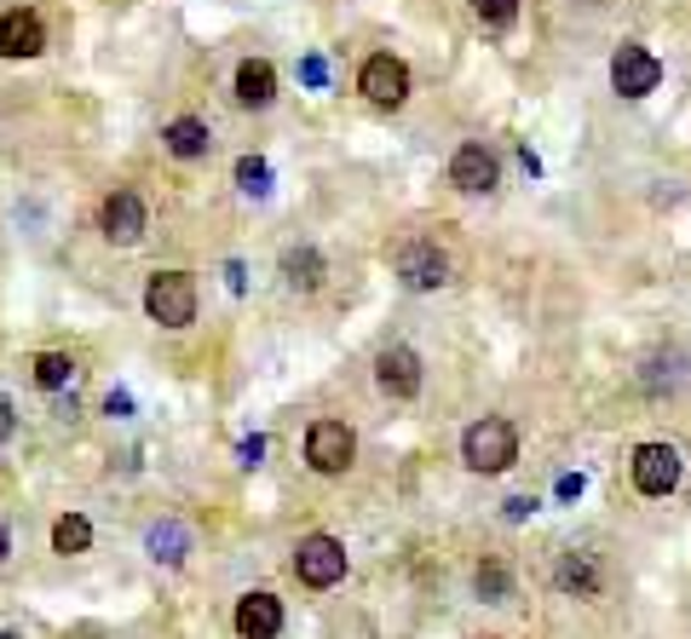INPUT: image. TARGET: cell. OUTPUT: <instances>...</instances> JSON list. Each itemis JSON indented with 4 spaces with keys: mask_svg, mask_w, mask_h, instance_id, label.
<instances>
[{
    "mask_svg": "<svg viewBox=\"0 0 691 639\" xmlns=\"http://www.w3.org/2000/svg\"><path fill=\"white\" fill-rule=\"evenodd\" d=\"M105 415H116V421H121V415H133V397L128 392H110L105 397Z\"/></svg>",
    "mask_w": 691,
    "mask_h": 639,
    "instance_id": "27",
    "label": "cell"
},
{
    "mask_svg": "<svg viewBox=\"0 0 691 639\" xmlns=\"http://www.w3.org/2000/svg\"><path fill=\"white\" fill-rule=\"evenodd\" d=\"M98 231H105L116 248H133L138 236L150 231V213H145V202H138V191H110L105 208H98Z\"/></svg>",
    "mask_w": 691,
    "mask_h": 639,
    "instance_id": "5",
    "label": "cell"
},
{
    "mask_svg": "<svg viewBox=\"0 0 691 639\" xmlns=\"http://www.w3.org/2000/svg\"><path fill=\"white\" fill-rule=\"evenodd\" d=\"M47 52V24L29 7L0 12V58H40Z\"/></svg>",
    "mask_w": 691,
    "mask_h": 639,
    "instance_id": "10",
    "label": "cell"
},
{
    "mask_svg": "<svg viewBox=\"0 0 691 639\" xmlns=\"http://www.w3.org/2000/svg\"><path fill=\"white\" fill-rule=\"evenodd\" d=\"M657 82H663V64H657V52H645V47H617V58H611V87L622 93V98H645V93H657Z\"/></svg>",
    "mask_w": 691,
    "mask_h": 639,
    "instance_id": "8",
    "label": "cell"
},
{
    "mask_svg": "<svg viewBox=\"0 0 691 639\" xmlns=\"http://www.w3.org/2000/svg\"><path fill=\"white\" fill-rule=\"evenodd\" d=\"M294 570H300V582L306 588H335L340 576H346V548L335 542V536H306V542L294 548Z\"/></svg>",
    "mask_w": 691,
    "mask_h": 639,
    "instance_id": "4",
    "label": "cell"
},
{
    "mask_svg": "<svg viewBox=\"0 0 691 639\" xmlns=\"http://www.w3.org/2000/svg\"><path fill=\"white\" fill-rule=\"evenodd\" d=\"M398 277H403V288H444V277H450V259H444L438 243H426V236H415V243H403L398 248Z\"/></svg>",
    "mask_w": 691,
    "mask_h": 639,
    "instance_id": "7",
    "label": "cell"
},
{
    "mask_svg": "<svg viewBox=\"0 0 691 639\" xmlns=\"http://www.w3.org/2000/svg\"><path fill=\"white\" fill-rule=\"evenodd\" d=\"M461 455H466V467L473 472H507L519 462V432L513 421H501V415H484V421L466 427L461 438Z\"/></svg>",
    "mask_w": 691,
    "mask_h": 639,
    "instance_id": "1",
    "label": "cell"
},
{
    "mask_svg": "<svg viewBox=\"0 0 691 639\" xmlns=\"http://www.w3.org/2000/svg\"><path fill=\"white\" fill-rule=\"evenodd\" d=\"M70 381H75V364H70L64 352H40V357H35V386H47V392H64Z\"/></svg>",
    "mask_w": 691,
    "mask_h": 639,
    "instance_id": "20",
    "label": "cell"
},
{
    "mask_svg": "<svg viewBox=\"0 0 691 639\" xmlns=\"http://www.w3.org/2000/svg\"><path fill=\"white\" fill-rule=\"evenodd\" d=\"M300 82H306V87H329V64H323L317 52H312V58H300Z\"/></svg>",
    "mask_w": 691,
    "mask_h": 639,
    "instance_id": "24",
    "label": "cell"
},
{
    "mask_svg": "<svg viewBox=\"0 0 691 639\" xmlns=\"http://www.w3.org/2000/svg\"><path fill=\"white\" fill-rule=\"evenodd\" d=\"M93 548V525H87V518H81V513H64V518H58V525H52V553H87Z\"/></svg>",
    "mask_w": 691,
    "mask_h": 639,
    "instance_id": "19",
    "label": "cell"
},
{
    "mask_svg": "<svg viewBox=\"0 0 691 639\" xmlns=\"http://www.w3.org/2000/svg\"><path fill=\"white\" fill-rule=\"evenodd\" d=\"M259 455H266V438H259V432L237 444V462H242V467H259Z\"/></svg>",
    "mask_w": 691,
    "mask_h": 639,
    "instance_id": "25",
    "label": "cell"
},
{
    "mask_svg": "<svg viewBox=\"0 0 691 639\" xmlns=\"http://www.w3.org/2000/svg\"><path fill=\"white\" fill-rule=\"evenodd\" d=\"M375 381L386 397H415L421 392V357L410 346H386L375 357Z\"/></svg>",
    "mask_w": 691,
    "mask_h": 639,
    "instance_id": "13",
    "label": "cell"
},
{
    "mask_svg": "<svg viewBox=\"0 0 691 639\" xmlns=\"http://www.w3.org/2000/svg\"><path fill=\"white\" fill-rule=\"evenodd\" d=\"M161 145H168V156H179V162H196V156L214 150V133H208V122H196V115H173V122L161 127Z\"/></svg>",
    "mask_w": 691,
    "mask_h": 639,
    "instance_id": "14",
    "label": "cell"
},
{
    "mask_svg": "<svg viewBox=\"0 0 691 639\" xmlns=\"http://www.w3.org/2000/svg\"><path fill=\"white\" fill-rule=\"evenodd\" d=\"M478 24L484 29H513L519 24V0H473Z\"/></svg>",
    "mask_w": 691,
    "mask_h": 639,
    "instance_id": "22",
    "label": "cell"
},
{
    "mask_svg": "<svg viewBox=\"0 0 691 639\" xmlns=\"http://www.w3.org/2000/svg\"><path fill=\"white\" fill-rule=\"evenodd\" d=\"M634 484H640V495H668L680 484V450L675 444H640L634 450Z\"/></svg>",
    "mask_w": 691,
    "mask_h": 639,
    "instance_id": "9",
    "label": "cell"
},
{
    "mask_svg": "<svg viewBox=\"0 0 691 639\" xmlns=\"http://www.w3.org/2000/svg\"><path fill=\"white\" fill-rule=\"evenodd\" d=\"M226 283L242 294V288H248V277H242V266H237V259H231V266H226Z\"/></svg>",
    "mask_w": 691,
    "mask_h": 639,
    "instance_id": "29",
    "label": "cell"
},
{
    "mask_svg": "<svg viewBox=\"0 0 691 639\" xmlns=\"http://www.w3.org/2000/svg\"><path fill=\"white\" fill-rule=\"evenodd\" d=\"M145 548H150V558H156V565H179V558L191 553V530L179 525V518H161V525H150Z\"/></svg>",
    "mask_w": 691,
    "mask_h": 639,
    "instance_id": "16",
    "label": "cell"
},
{
    "mask_svg": "<svg viewBox=\"0 0 691 639\" xmlns=\"http://www.w3.org/2000/svg\"><path fill=\"white\" fill-rule=\"evenodd\" d=\"M536 513V495H513V502H507V518H531Z\"/></svg>",
    "mask_w": 691,
    "mask_h": 639,
    "instance_id": "28",
    "label": "cell"
},
{
    "mask_svg": "<svg viewBox=\"0 0 691 639\" xmlns=\"http://www.w3.org/2000/svg\"><path fill=\"white\" fill-rule=\"evenodd\" d=\"M352 455H357V438H352V427L346 421H312V432H306V462L317 467V472H346L352 467Z\"/></svg>",
    "mask_w": 691,
    "mask_h": 639,
    "instance_id": "6",
    "label": "cell"
},
{
    "mask_svg": "<svg viewBox=\"0 0 691 639\" xmlns=\"http://www.w3.org/2000/svg\"><path fill=\"white\" fill-rule=\"evenodd\" d=\"M12 427H17V409H12V397L0 392V444H7V438H12Z\"/></svg>",
    "mask_w": 691,
    "mask_h": 639,
    "instance_id": "26",
    "label": "cell"
},
{
    "mask_svg": "<svg viewBox=\"0 0 691 639\" xmlns=\"http://www.w3.org/2000/svg\"><path fill=\"white\" fill-rule=\"evenodd\" d=\"M7 553H12V536H7V525H0V565H7Z\"/></svg>",
    "mask_w": 691,
    "mask_h": 639,
    "instance_id": "30",
    "label": "cell"
},
{
    "mask_svg": "<svg viewBox=\"0 0 691 639\" xmlns=\"http://www.w3.org/2000/svg\"><path fill=\"white\" fill-rule=\"evenodd\" d=\"M0 639H24V634H12V628H0Z\"/></svg>",
    "mask_w": 691,
    "mask_h": 639,
    "instance_id": "31",
    "label": "cell"
},
{
    "mask_svg": "<svg viewBox=\"0 0 691 639\" xmlns=\"http://www.w3.org/2000/svg\"><path fill=\"white\" fill-rule=\"evenodd\" d=\"M145 311L161 329H191L196 323V283L191 271H156L145 283Z\"/></svg>",
    "mask_w": 691,
    "mask_h": 639,
    "instance_id": "2",
    "label": "cell"
},
{
    "mask_svg": "<svg viewBox=\"0 0 691 639\" xmlns=\"http://www.w3.org/2000/svg\"><path fill=\"white\" fill-rule=\"evenodd\" d=\"M357 87H363V98H369V105L398 110L403 98H410V64H403V58H392V52H375L369 64H363Z\"/></svg>",
    "mask_w": 691,
    "mask_h": 639,
    "instance_id": "3",
    "label": "cell"
},
{
    "mask_svg": "<svg viewBox=\"0 0 691 639\" xmlns=\"http://www.w3.org/2000/svg\"><path fill=\"white\" fill-rule=\"evenodd\" d=\"M277 634H282V605H277V593H266V588L242 593V599H237V639H277Z\"/></svg>",
    "mask_w": 691,
    "mask_h": 639,
    "instance_id": "12",
    "label": "cell"
},
{
    "mask_svg": "<svg viewBox=\"0 0 691 639\" xmlns=\"http://www.w3.org/2000/svg\"><path fill=\"white\" fill-rule=\"evenodd\" d=\"M271 98H277V70L266 64V58H242L237 64V105L266 110Z\"/></svg>",
    "mask_w": 691,
    "mask_h": 639,
    "instance_id": "15",
    "label": "cell"
},
{
    "mask_svg": "<svg viewBox=\"0 0 691 639\" xmlns=\"http://www.w3.org/2000/svg\"><path fill=\"white\" fill-rule=\"evenodd\" d=\"M282 283L300 288V294L323 288V254L317 248H289V254H282Z\"/></svg>",
    "mask_w": 691,
    "mask_h": 639,
    "instance_id": "17",
    "label": "cell"
},
{
    "mask_svg": "<svg viewBox=\"0 0 691 639\" xmlns=\"http://www.w3.org/2000/svg\"><path fill=\"white\" fill-rule=\"evenodd\" d=\"M237 185L248 191V196H266V191H271V168H266V156H242V162H237Z\"/></svg>",
    "mask_w": 691,
    "mask_h": 639,
    "instance_id": "23",
    "label": "cell"
},
{
    "mask_svg": "<svg viewBox=\"0 0 691 639\" xmlns=\"http://www.w3.org/2000/svg\"><path fill=\"white\" fill-rule=\"evenodd\" d=\"M496 179H501V168H496V156L484 150V145H461V150L450 156V185H456V191L484 196V191H496Z\"/></svg>",
    "mask_w": 691,
    "mask_h": 639,
    "instance_id": "11",
    "label": "cell"
},
{
    "mask_svg": "<svg viewBox=\"0 0 691 639\" xmlns=\"http://www.w3.org/2000/svg\"><path fill=\"white\" fill-rule=\"evenodd\" d=\"M559 588L565 593H599V570L587 553H565L559 558Z\"/></svg>",
    "mask_w": 691,
    "mask_h": 639,
    "instance_id": "18",
    "label": "cell"
},
{
    "mask_svg": "<svg viewBox=\"0 0 691 639\" xmlns=\"http://www.w3.org/2000/svg\"><path fill=\"white\" fill-rule=\"evenodd\" d=\"M473 588H478V599H490V605H501L507 593H513V576H507V565H478V576H473Z\"/></svg>",
    "mask_w": 691,
    "mask_h": 639,
    "instance_id": "21",
    "label": "cell"
}]
</instances>
